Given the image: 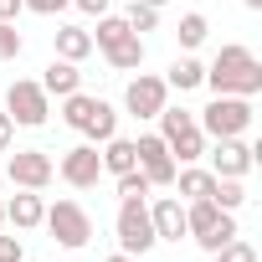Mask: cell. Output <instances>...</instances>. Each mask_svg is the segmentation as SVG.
<instances>
[{
    "instance_id": "cell-1",
    "label": "cell",
    "mask_w": 262,
    "mask_h": 262,
    "mask_svg": "<svg viewBox=\"0 0 262 262\" xmlns=\"http://www.w3.org/2000/svg\"><path fill=\"white\" fill-rule=\"evenodd\" d=\"M206 82L216 93H231V98H252L262 88V62L247 52V47H221L216 62L206 67Z\"/></svg>"
},
{
    "instance_id": "cell-2",
    "label": "cell",
    "mask_w": 262,
    "mask_h": 262,
    "mask_svg": "<svg viewBox=\"0 0 262 262\" xmlns=\"http://www.w3.org/2000/svg\"><path fill=\"white\" fill-rule=\"evenodd\" d=\"M185 231H190L206 252H216V247H226V242L236 236V216L201 195V201H190V206H185Z\"/></svg>"
},
{
    "instance_id": "cell-3",
    "label": "cell",
    "mask_w": 262,
    "mask_h": 262,
    "mask_svg": "<svg viewBox=\"0 0 262 262\" xmlns=\"http://www.w3.org/2000/svg\"><path fill=\"white\" fill-rule=\"evenodd\" d=\"M160 118V128H165V144H170V155H180V165H195L201 155H206V134L195 128V118L185 113V108H160L155 113Z\"/></svg>"
},
{
    "instance_id": "cell-4",
    "label": "cell",
    "mask_w": 262,
    "mask_h": 262,
    "mask_svg": "<svg viewBox=\"0 0 262 262\" xmlns=\"http://www.w3.org/2000/svg\"><path fill=\"white\" fill-rule=\"evenodd\" d=\"M252 123V103L247 98H231V93H216V103L211 108H201V134H211V139H236L242 128Z\"/></svg>"
},
{
    "instance_id": "cell-5",
    "label": "cell",
    "mask_w": 262,
    "mask_h": 262,
    "mask_svg": "<svg viewBox=\"0 0 262 262\" xmlns=\"http://www.w3.org/2000/svg\"><path fill=\"white\" fill-rule=\"evenodd\" d=\"M62 118L77 128V134H88V139H113V108H108L103 98L67 93V108H62Z\"/></svg>"
},
{
    "instance_id": "cell-6",
    "label": "cell",
    "mask_w": 262,
    "mask_h": 262,
    "mask_svg": "<svg viewBox=\"0 0 262 262\" xmlns=\"http://www.w3.org/2000/svg\"><path fill=\"white\" fill-rule=\"evenodd\" d=\"M155 242H160V236H155V221H149L144 201H123V206H118V247H123L128 257H144Z\"/></svg>"
},
{
    "instance_id": "cell-7",
    "label": "cell",
    "mask_w": 262,
    "mask_h": 262,
    "mask_svg": "<svg viewBox=\"0 0 262 262\" xmlns=\"http://www.w3.org/2000/svg\"><path fill=\"white\" fill-rule=\"evenodd\" d=\"M41 221H47V231H52L62 247H72V252L93 242V221H88V211H82L77 201H57V206H52Z\"/></svg>"
},
{
    "instance_id": "cell-8",
    "label": "cell",
    "mask_w": 262,
    "mask_h": 262,
    "mask_svg": "<svg viewBox=\"0 0 262 262\" xmlns=\"http://www.w3.org/2000/svg\"><path fill=\"white\" fill-rule=\"evenodd\" d=\"M134 155H139V175L149 180V185H175V155H170V144L160 139V134H144V139H134Z\"/></svg>"
},
{
    "instance_id": "cell-9",
    "label": "cell",
    "mask_w": 262,
    "mask_h": 262,
    "mask_svg": "<svg viewBox=\"0 0 262 262\" xmlns=\"http://www.w3.org/2000/svg\"><path fill=\"white\" fill-rule=\"evenodd\" d=\"M6 113H11V123L41 128L47 123V93H41V82H11L6 88Z\"/></svg>"
},
{
    "instance_id": "cell-10",
    "label": "cell",
    "mask_w": 262,
    "mask_h": 262,
    "mask_svg": "<svg viewBox=\"0 0 262 262\" xmlns=\"http://www.w3.org/2000/svg\"><path fill=\"white\" fill-rule=\"evenodd\" d=\"M165 77H149V72H139L134 82H128V93H123V108L134 113V118H155L160 108H165Z\"/></svg>"
},
{
    "instance_id": "cell-11",
    "label": "cell",
    "mask_w": 262,
    "mask_h": 262,
    "mask_svg": "<svg viewBox=\"0 0 262 262\" xmlns=\"http://www.w3.org/2000/svg\"><path fill=\"white\" fill-rule=\"evenodd\" d=\"M98 175H103V155H98L93 144H77V149H67V160H62V180H67L72 190H88V185H98Z\"/></svg>"
},
{
    "instance_id": "cell-12",
    "label": "cell",
    "mask_w": 262,
    "mask_h": 262,
    "mask_svg": "<svg viewBox=\"0 0 262 262\" xmlns=\"http://www.w3.org/2000/svg\"><path fill=\"white\" fill-rule=\"evenodd\" d=\"M11 180H16L21 190H41V185L52 180V155H47V149H16V155H11Z\"/></svg>"
},
{
    "instance_id": "cell-13",
    "label": "cell",
    "mask_w": 262,
    "mask_h": 262,
    "mask_svg": "<svg viewBox=\"0 0 262 262\" xmlns=\"http://www.w3.org/2000/svg\"><path fill=\"white\" fill-rule=\"evenodd\" d=\"M149 221H155V236H160V242H180V236H190V231H185V206H180V195L155 201Z\"/></svg>"
},
{
    "instance_id": "cell-14",
    "label": "cell",
    "mask_w": 262,
    "mask_h": 262,
    "mask_svg": "<svg viewBox=\"0 0 262 262\" xmlns=\"http://www.w3.org/2000/svg\"><path fill=\"white\" fill-rule=\"evenodd\" d=\"M216 170L211 175H226V180H242L247 170H252V149L242 144V139H216Z\"/></svg>"
},
{
    "instance_id": "cell-15",
    "label": "cell",
    "mask_w": 262,
    "mask_h": 262,
    "mask_svg": "<svg viewBox=\"0 0 262 262\" xmlns=\"http://www.w3.org/2000/svg\"><path fill=\"white\" fill-rule=\"evenodd\" d=\"M41 216H47V206H41V195H36V190H26V195H11V201H6V221H11V226H21V231H26V226H41Z\"/></svg>"
},
{
    "instance_id": "cell-16",
    "label": "cell",
    "mask_w": 262,
    "mask_h": 262,
    "mask_svg": "<svg viewBox=\"0 0 262 262\" xmlns=\"http://www.w3.org/2000/svg\"><path fill=\"white\" fill-rule=\"evenodd\" d=\"M93 52V31H82V26H57V57L62 62H82Z\"/></svg>"
},
{
    "instance_id": "cell-17",
    "label": "cell",
    "mask_w": 262,
    "mask_h": 262,
    "mask_svg": "<svg viewBox=\"0 0 262 262\" xmlns=\"http://www.w3.org/2000/svg\"><path fill=\"white\" fill-rule=\"evenodd\" d=\"M103 57H108L118 72H134V67H144V41H139V31H128L123 41H113Z\"/></svg>"
},
{
    "instance_id": "cell-18",
    "label": "cell",
    "mask_w": 262,
    "mask_h": 262,
    "mask_svg": "<svg viewBox=\"0 0 262 262\" xmlns=\"http://www.w3.org/2000/svg\"><path fill=\"white\" fill-rule=\"evenodd\" d=\"M103 170L108 175H128V170H139V155H134V139H103Z\"/></svg>"
},
{
    "instance_id": "cell-19",
    "label": "cell",
    "mask_w": 262,
    "mask_h": 262,
    "mask_svg": "<svg viewBox=\"0 0 262 262\" xmlns=\"http://www.w3.org/2000/svg\"><path fill=\"white\" fill-rule=\"evenodd\" d=\"M77 77H82V72H77V62H62V57H57V62L47 67V77H41V93L67 98V93H77Z\"/></svg>"
},
{
    "instance_id": "cell-20",
    "label": "cell",
    "mask_w": 262,
    "mask_h": 262,
    "mask_svg": "<svg viewBox=\"0 0 262 262\" xmlns=\"http://www.w3.org/2000/svg\"><path fill=\"white\" fill-rule=\"evenodd\" d=\"M206 82V67L195 62V57H175L170 62V77H165V88H180V93H190V88H201Z\"/></svg>"
},
{
    "instance_id": "cell-21",
    "label": "cell",
    "mask_w": 262,
    "mask_h": 262,
    "mask_svg": "<svg viewBox=\"0 0 262 262\" xmlns=\"http://www.w3.org/2000/svg\"><path fill=\"white\" fill-rule=\"evenodd\" d=\"M175 180H180V195H185V201H201V195H211V180H216V175L185 165V170H175Z\"/></svg>"
},
{
    "instance_id": "cell-22",
    "label": "cell",
    "mask_w": 262,
    "mask_h": 262,
    "mask_svg": "<svg viewBox=\"0 0 262 262\" xmlns=\"http://www.w3.org/2000/svg\"><path fill=\"white\" fill-rule=\"evenodd\" d=\"M206 201H216L221 211H236V206L247 201V190H242L236 180H226V175H216V180H211V195H206Z\"/></svg>"
},
{
    "instance_id": "cell-23",
    "label": "cell",
    "mask_w": 262,
    "mask_h": 262,
    "mask_svg": "<svg viewBox=\"0 0 262 262\" xmlns=\"http://www.w3.org/2000/svg\"><path fill=\"white\" fill-rule=\"evenodd\" d=\"M123 36H128V21L103 11V16H98V36H93V47H103V52H108V47H113V41H123Z\"/></svg>"
},
{
    "instance_id": "cell-24",
    "label": "cell",
    "mask_w": 262,
    "mask_h": 262,
    "mask_svg": "<svg viewBox=\"0 0 262 262\" xmlns=\"http://www.w3.org/2000/svg\"><path fill=\"white\" fill-rule=\"evenodd\" d=\"M175 36H180V47H201L206 41V16L201 11H185L180 26H175Z\"/></svg>"
},
{
    "instance_id": "cell-25",
    "label": "cell",
    "mask_w": 262,
    "mask_h": 262,
    "mask_svg": "<svg viewBox=\"0 0 262 262\" xmlns=\"http://www.w3.org/2000/svg\"><path fill=\"white\" fill-rule=\"evenodd\" d=\"M211 257H216V262H257V247H252V242H242V236H231V242H226V247H216Z\"/></svg>"
},
{
    "instance_id": "cell-26",
    "label": "cell",
    "mask_w": 262,
    "mask_h": 262,
    "mask_svg": "<svg viewBox=\"0 0 262 262\" xmlns=\"http://www.w3.org/2000/svg\"><path fill=\"white\" fill-rule=\"evenodd\" d=\"M123 21H128V31H155V26H160V11H155V6H144V0H134Z\"/></svg>"
},
{
    "instance_id": "cell-27",
    "label": "cell",
    "mask_w": 262,
    "mask_h": 262,
    "mask_svg": "<svg viewBox=\"0 0 262 262\" xmlns=\"http://www.w3.org/2000/svg\"><path fill=\"white\" fill-rule=\"evenodd\" d=\"M144 195H149V180H144L139 170L118 175V201H144Z\"/></svg>"
},
{
    "instance_id": "cell-28",
    "label": "cell",
    "mask_w": 262,
    "mask_h": 262,
    "mask_svg": "<svg viewBox=\"0 0 262 262\" xmlns=\"http://www.w3.org/2000/svg\"><path fill=\"white\" fill-rule=\"evenodd\" d=\"M21 47H26V41H21V31H16L11 21H0V62H11V57H21Z\"/></svg>"
},
{
    "instance_id": "cell-29",
    "label": "cell",
    "mask_w": 262,
    "mask_h": 262,
    "mask_svg": "<svg viewBox=\"0 0 262 262\" xmlns=\"http://www.w3.org/2000/svg\"><path fill=\"white\" fill-rule=\"evenodd\" d=\"M0 262H26L21 257V236H0Z\"/></svg>"
},
{
    "instance_id": "cell-30",
    "label": "cell",
    "mask_w": 262,
    "mask_h": 262,
    "mask_svg": "<svg viewBox=\"0 0 262 262\" xmlns=\"http://www.w3.org/2000/svg\"><path fill=\"white\" fill-rule=\"evenodd\" d=\"M62 6H72V0H26V11H36V16H57Z\"/></svg>"
},
{
    "instance_id": "cell-31",
    "label": "cell",
    "mask_w": 262,
    "mask_h": 262,
    "mask_svg": "<svg viewBox=\"0 0 262 262\" xmlns=\"http://www.w3.org/2000/svg\"><path fill=\"white\" fill-rule=\"evenodd\" d=\"M26 11V0H0V21H16Z\"/></svg>"
},
{
    "instance_id": "cell-32",
    "label": "cell",
    "mask_w": 262,
    "mask_h": 262,
    "mask_svg": "<svg viewBox=\"0 0 262 262\" xmlns=\"http://www.w3.org/2000/svg\"><path fill=\"white\" fill-rule=\"evenodd\" d=\"M11 134H16V123H11V113H0V149H11Z\"/></svg>"
},
{
    "instance_id": "cell-33",
    "label": "cell",
    "mask_w": 262,
    "mask_h": 262,
    "mask_svg": "<svg viewBox=\"0 0 262 262\" xmlns=\"http://www.w3.org/2000/svg\"><path fill=\"white\" fill-rule=\"evenodd\" d=\"M72 6L88 11V16H103V11H108V0H72Z\"/></svg>"
},
{
    "instance_id": "cell-34",
    "label": "cell",
    "mask_w": 262,
    "mask_h": 262,
    "mask_svg": "<svg viewBox=\"0 0 262 262\" xmlns=\"http://www.w3.org/2000/svg\"><path fill=\"white\" fill-rule=\"evenodd\" d=\"M108 262H134V257H128V252H113V257H108Z\"/></svg>"
},
{
    "instance_id": "cell-35",
    "label": "cell",
    "mask_w": 262,
    "mask_h": 262,
    "mask_svg": "<svg viewBox=\"0 0 262 262\" xmlns=\"http://www.w3.org/2000/svg\"><path fill=\"white\" fill-rule=\"evenodd\" d=\"M144 6H155V11H160V6H170V0H144Z\"/></svg>"
},
{
    "instance_id": "cell-36",
    "label": "cell",
    "mask_w": 262,
    "mask_h": 262,
    "mask_svg": "<svg viewBox=\"0 0 262 262\" xmlns=\"http://www.w3.org/2000/svg\"><path fill=\"white\" fill-rule=\"evenodd\" d=\"M247 11H262V0H247Z\"/></svg>"
},
{
    "instance_id": "cell-37",
    "label": "cell",
    "mask_w": 262,
    "mask_h": 262,
    "mask_svg": "<svg viewBox=\"0 0 262 262\" xmlns=\"http://www.w3.org/2000/svg\"><path fill=\"white\" fill-rule=\"evenodd\" d=\"M0 221H6V201H0Z\"/></svg>"
}]
</instances>
